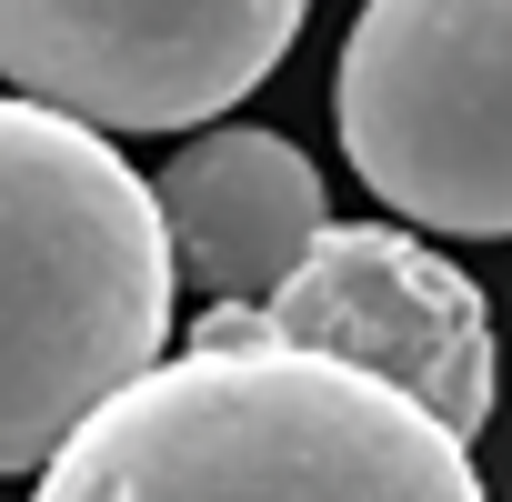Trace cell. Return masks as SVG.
Wrapping results in <instances>:
<instances>
[{
  "mask_svg": "<svg viewBox=\"0 0 512 502\" xmlns=\"http://www.w3.org/2000/svg\"><path fill=\"white\" fill-rule=\"evenodd\" d=\"M31 502H492L472 442L362 362L191 332L111 392L51 462Z\"/></svg>",
  "mask_w": 512,
  "mask_h": 502,
  "instance_id": "cell-1",
  "label": "cell"
},
{
  "mask_svg": "<svg viewBox=\"0 0 512 502\" xmlns=\"http://www.w3.org/2000/svg\"><path fill=\"white\" fill-rule=\"evenodd\" d=\"M171 221L111 131L0 91V472H41L171 342Z\"/></svg>",
  "mask_w": 512,
  "mask_h": 502,
  "instance_id": "cell-2",
  "label": "cell"
},
{
  "mask_svg": "<svg viewBox=\"0 0 512 502\" xmlns=\"http://www.w3.org/2000/svg\"><path fill=\"white\" fill-rule=\"evenodd\" d=\"M332 121L402 221L512 241V0H362Z\"/></svg>",
  "mask_w": 512,
  "mask_h": 502,
  "instance_id": "cell-3",
  "label": "cell"
},
{
  "mask_svg": "<svg viewBox=\"0 0 512 502\" xmlns=\"http://www.w3.org/2000/svg\"><path fill=\"white\" fill-rule=\"evenodd\" d=\"M312 0H0V81L91 131H201L302 41Z\"/></svg>",
  "mask_w": 512,
  "mask_h": 502,
  "instance_id": "cell-4",
  "label": "cell"
},
{
  "mask_svg": "<svg viewBox=\"0 0 512 502\" xmlns=\"http://www.w3.org/2000/svg\"><path fill=\"white\" fill-rule=\"evenodd\" d=\"M201 332H262V342L362 362L422 412H442L462 442L492 422V382H502L482 292L402 221H332L272 302H211Z\"/></svg>",
  "mask_w": 512,
  "mask_h": 502,
  "instance_id": "cell-5",
  "label": "cell"
},
{
  "mask_svg": "<svg viewBox=\"0 0 512 502\" xmlns=\"http://www.w3.org/2000/svg\"><path fill=\"white\" fill-rule=\"evenodd\" d=\"M151 191H161V221H171V262L211 302H272L312 262V241L332 231L322 171L282 131H251V121L181 141Z\"/></svg>",
  "mask_w": 512,
  "mask_h": 502,
  "instance_id": "cell-6",
  "label": "cell"
}]
</instances>
